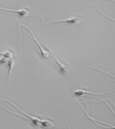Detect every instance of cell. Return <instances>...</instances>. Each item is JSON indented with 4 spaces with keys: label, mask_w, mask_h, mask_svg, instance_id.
<instances>
[{
    "label": "cell",
    "mask_w": 115,
    "mask_h": 129,
    "mask_svg": "<svg viewBox=\"0 0 115 129\" xmlns=\"http://www.w3.org/2000/svg\"><path fill=\"white\" fill-rule=\"evenodd\" d=\"M0 100H3V101H7V102H9L14 107H15L18 110H19L23 114L25 115L26 117L29 119L31 121V122L34 124V125H36V126H45V127H50L53 125V122L52 121L49 120V119H41V118H39V117H35V116H31V115L28 114V113L25 112L24 110H23L22 109H21L18 106H17L16 105L14 104V103H13L12 101H10V100H5V99L3 98H0Z\"/></svg>",
    "instance_id": "cell-1"
},
{
    "label": "cell",
    "mask_w": 115,
    "mask_h": 129,
    "mask_svg": "<svg viewBox=\"0 0 115 129\" xmlns=\"http://www.w3.org/2000/svg\"><path fill=\"white\" fill-rule=\"evenodd\" d=\"M45 46L46 48L48 49V52H49V55H50V56H52V57L54 59V61L56 62V63L57 64L58 66V68H59V70L60 71L61 74L64 75V76L67 75L69 73L70 71H71V67H70L68 64L62 63L59 59L58 58V57L56 56V54H55L53 52V51H52L47 45H45Z\"/></svg>",
    "instance_id": "cell-2"
},
{
    "label": "cell",
    "mask_w": 115,
    "mask_h": 129,
    "mask_svg": "<svg viewBox=\"0 0 115 129\" xmlns=\"http://www.w3.org/2000/svg\"><path fill=\"white\" fill-rule=\"evenodd\" d=\"M40 16V18L41 19V23L43 24L44 26H49L50 25H53V24H56V23H69V24H74L77 23H79L81 21V17L78 16H73V17H71V18H66V19H59V20H56L53 21H51L50 23H45L44 21H43V18L42 16L40 14H39Z\"/></svg>",
    "instance_id": "cell-3"
},
{
    "label": "cell",
    "mask_w": 115,
    "mask_h": 129,
    "mask_svg": "<svg viewBox=\"0 0 115 129\" xmlns=\"http://www.w3.org/2000/svg\"><path fill=\"white\" fill-rule=\"evenodd\" d=\"M19 25L20 26H21L22 28H25V29L26 30H27L28 32H29L30 34H31V37H32V38H33V40H34V43H35L37 45L38 47V48H39V50H40V54H41V56H42V57H43V58L47 59L48 57H49V56H50V55H49V52H48L47 50H46L45 49V48H43V47H42V46H41V45L40 44V41H39V40H38L37 38H36V37L35 36V35H34V32H33V31H32V30L30 29V28H28V27H27V26H25V25H22V24H19Z\"/></svg>",
    "instance_id": "cell-4"
},
{
    "label": "cell",
    "mask_w": 115,
    "mask_h": 129,
    "mask_svg": "<svg viewBox=\"0 0 115 129\" xmlns=\"http://www.w3.org/2000/svg\"><path fill=\"white\" fill-rule=\"evenodd\" d=\"M0 10H4V11H7V12H12V13L16 14L19 17H23V16H27L29 13V11L27 9H10L8 8H3L0 7Z\"/></svg>",
    "instance_id": "cell-5"
},
{
    "label": "cell",
    "mask_w": 115,
    "mask_h": 129,
    "mask_svg": "<svg viewBox=\"0 0 115 129\" xmlns=\"http://www.w3.org/2000/svg\"><path fill=\"white\" fill-rule=\"evenodd\" d=\"M14 64V60L13 59H12V58L9 59V60H8V67H9V69H8L7 78L6 81H5V85H6V84H7V85L6 88H7L8 87H9V79H10V74H11V72H12V69H13ZM4 87H5V86L3 87V89L2 90V91L0 92V94H2V92H3V90H4Z\"/></svg>",
    "instance_id": "cell-6"
},
{
    "label": "cell",
    "mask_w": 115,
    "mask_h": 129,
    "mask_svg": "<svg viewBox=\"0 0 115 129\" xmlns=\"http://www.w3.org/2000/svg\"><path fill=\"white\" fill-rule=\"evenodd\" d=\"M108 92L107 93H95V92H92L90 91L85 90H77L74 92V94L76 95H81L83 94H89V95H105V94H107Z\"/></svg>",
    "instance_id": "cell-7"
},
{
    "label": "cell",
    "mask_w": 115,
    "mask_h": 129,
    "mask_svg": "<svg viewBox=\"0 0 115 129\" xmlns=\"http://www.w3.org/2000/svg\"><path fill=\"white\" fill-rule=\"evenodd\" d=\"M0 55L4 56V57H7V58L9 59L13 56L12 52H10V51H6V52H0Z\"/></svg>",
    "instance_id": "cell-8"
},
{
    "label": "cell",
    "mask_w": 115,
    "mask_h": 129,
    "mask_svg": "<svg viewBox=\"0 0 115 129\" xmlns=\"http://www.w3.org/2000/svg\"><path fill=\"white\" fill-rule=\"evenodd\" d=\"M8 60H9V59L4 57V56H2V57L0 58V63H5L6 61H7Z\"/></svg>",
    "instance_id": "cell-9"
}]
</instances>
